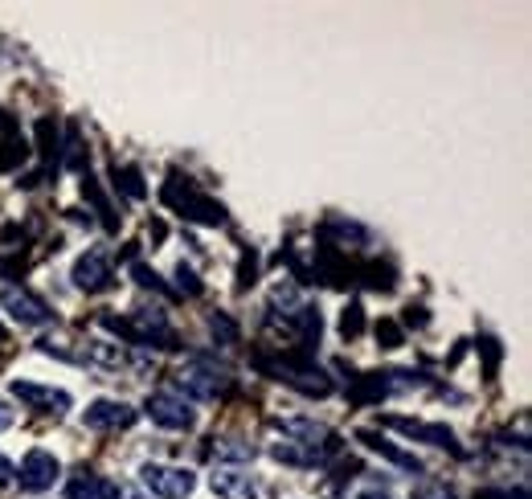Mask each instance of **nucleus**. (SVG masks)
<instances>
[{
  "instance_id": "obj_1",
  "label": "nucleus",
  "mask_w": 532,
  "mask_h": 499,
  "mask_svg": "<svg viewBox=\"0 0 532 499\" xmlns=\"http://www.w3.org/2000/svg\"><path fill=\"white\" fill-rule=\"evenodd\" d=\"M234 385V373L226 360H217V356H205V352H193L185 360V369H181V389L197 401H209L217 393H226Z\"/></svg>"
},
{
  "instance_id": "obj_2",
  "label": "nucleus",
  "mask_w": 532,
  "mask_h": 499,
  "mask_svg": "<svg viewBox=\"0 0 532 499\" xmlns=\"http://www.w3.org/2000/svg\"><path fill=\"white\" fill-rule=\"evenodd\" d=\"M140 479L160 499H189L197 491V475L189 467H168V463H144Z\"/></svg>"
},
{
  "instance_id": "obj_3",
  "label": "nucleus",
  "mask_w": 532,
  "mask_h": 499,
  "mask_svg": "<svg viewBox=\"0 0 532 499\" xmlns=\"http://www.w3.org/2000/svg\"><path fill=\"white\" fill-rule=\"evenodd\" d=\"M0 307H5L9 320L21 324V328H46V324H54V311L41 303L37 295L21 291V287H5V291H0Z\"/></svg>"
},
{
  "instance_id": "obj_4",
  "label": "nucleus",
  "mask_w": 532,
  "mask_h": 499,
  "mask_svg": "<svg viewBox=\"0 0 532 499\" xmlns=\"http://www.w3.org/2000/svg\"><path fill=\"white\" fill-rule=\"evenodd\" d=\"M144 414H148L156 426H164V430H193V422H197L193 405H189L185 397H176V393H152V397L144 401Z\"/></svg>"
},
{
  "instance_id": "obj_5",
  "label": "nucleus",
  "mask_w": 532,
  "mask_h": 499,
  "mask_svg": "<svg viewBox=\"0 0 532 499\" xmlns=\"http://www.w3.org/2000/svg\"><path fill=\"white\" fill-rule=\"evenodd\" d=\"M58 475H62V467H58V459L50 455V450H29V455L21 459V471H17L21 491H29V495L50 491Z\"/></svg>"
},
{
  "instance_id": "obj_6",
  "label": "nucleus",
  "mask_w": 532,
  "mask_h": 499,
  "mask_svg": "<svg viewBox=\"0 0 532 499\" xmlns=\"http://www.w3.org/2000/svg\"><path fill=\"white\" fill-rule=\"evenodd\" d=\"M86 426L91 430H127V426H136L140 410H131L127 401H111V397H99L95 405H86Z\"/></svg>"
},
{
  "instance_id": "obj_7",
  "label": "nucleus",
  "mask_w": 532,
  "mask_h": 499,
  "mask_svg": "<svg viewBox=\"0 0 532 499\" xmlns=\"http://www.w3.org/2000/svg\"><path fill=\"white\" fill-rule=\"evenodd\" d=\"M13 389V397L17 401H25V405H33V410H54V414H66L70 410V393L66 389H54V385H33V381H13L9 385Z\"/></svg>"
},
{
  "instance_id": "obj_8",
  "label": "nucleus",
  "mask_w": 532,
  "mask_h": 499,
  "mask_svg": "<svg viewBox=\"0 0 532 499\" xmlns=\"http://www.w3.org/2000/svg\"><path fill=\"white\" fill-rule=\"evenodd\" d=\"M209 487H213V495H221V499H258V483H254V475L242 471V467H217V471L209 475Z\"/></svg>"
},
{
  "instance_id": "obj_9",
  "label": "nucleus",
  "mask_w": 532,
  "mask_h": 499,
  "mask_svg": "<svg viewBox=\"0 0 532 499\" xmlns=\"http://www.w3.org/2000/svg\"><path fill=\"white\" fill-rule=\"evenodd\" d=\"M111 279L115 275H111V262L103 250H91L74 262V287H82V291H107Z\"/></svg>"
},
{
  "instance_id": "obj_10",
  "label": "nucleus",
  "mask_w": 532,
  "mask_h": 499,
  "mask_svg": "<svg viewBox=\"0 0 532 499\" xmlns=\"http://www.w3.org/2000/svg\"><path fill=\"white\" fill-rule=\"evenodd\" d=\"M271 455H275L279 463H291V467H324L332 450H324V446H307V442H275V446H271Z\"/></svg>"
},
{
  "instance_id": "obj_11",
  "label": "nucleus",
  "mask_w": 532,
  "mask_h": 499,
  "mask_svg": "<svg viewBox=\"0 0 532 499\" xmlns=\"http://www.w3.org/2000/svg\"><path fill=\"white\" fill-rule=\"evenodd\" d=\"M66 499H123V491L103 475H74L66 483Z\"/></svg>"
},
{
  "instance_id": "obj_12",
  "label": "nucleus",
  "mask_w": 532,
  "mask_h": 499,
  "mask_svg": "<svg viewBox=\"0 0 532 499\" xmlns=\"http://www.w3.org/2000/svg\"><path fill=\"white\" fill-rule=\"evenodd\" d=\"M275 373V381H287V385H295L299 393H316V397H324L332 385L324 381V373L320 369H295V365H275L271 369Z\"/></svg>"
},
{
  "instance_id": "obj_13",
  "label": "nucleus",
  "mask_w": 532,
  "mask_h": 499,
  "mask_svg": "<svg viewBox=\"0 0 532 499\" xmlns=\"http://www.w3.org/2000/svg\"><path fill=\"white\" fill-rule=\"evenodd\" d=\"M279 430H283V434H299L307 446L336 450V434H332L328 426H320V422H307V418H287V422H279Z\"/></svg>"
},
{
  "instance_id": "obj_14",
  "label": "nucleus",
  "mask_w": 532,
  "mask_h": 499,
  "mask_svg": "<svg viewBox=\"0 0 532 499\" xmlns=\"http://www.w3.org/2000/svg\"><path fill=\"white\" fill-rule=\"evenodd\" d=\"M361 438H365V442H369V446L377 450V455H385L389 463H397V467H406V471H422V463H418L414 455H402V450H397V446H389L385 438H377V434H361Z\"/></svg>"
},
{
  "instance_id": "obj_15",
  "label": "nucleus",
  "mask_w": 532,
  "mask_h": 499,
  "mask_svg": "<svg viewBox=\"0 0 532 499\" xmlns=\"http://www.w3.org/2000/svg\"><path fill=\"white\" fill-rule=\"evenodd\" d=\"M213 450H217V459H234V463H250L254 459V446L242 442V438H221Z\"/></svg>"
},
{
  "instance_id": "obj_16",
  "label": "nucleus",
  "mask_w": 532,
  "mask_h": 499,
  "mask_svg": "<svg viewBox=\"0 0 532 499\" xmlns=\"http://www.w3.org/2000/svg\"><path fill=\"white\" fill-rule=\"evenodd\" d=\"M414 499H459L447 483H438V479H426V483H418L414 487Z\"/></svg>"
},
{
  "instance_id": "obj_17",
  "label": "nucleus",
  "mask_w": 532,
  "mask_h": 499,
  "mask_svg": "<svg viewBox=\"0 0 532 499\" xmlns=\"http://www.w3.org/2000/svg\"><path fill=\"white\" fill-rule=\"evenodd\" d=\"M131 275H136L140 287H160V283H156V270H148L144 262H131Z\"/></svg>"
},
{
  "instance_id": "obj_18",
  "label": "nucleus",
  "mask_w": 532,
  "mask_h": 499,
  "mask_svg": "<svg viewBox=\"0 0 532 499\" xmlns=\"http://www.w3.org/2000/svg\"><path fill=\"white\" fill-rule=\"evenodd\" d=\"M176 279H181V291H189V295H197V291H201V283L193 279V270H185V266L176 270Z\"/></svg>"
},
{
  "instance_id": "obj_19",
  "label": "nucleus",
  "mask_w": 532,
  "mask_h": 499,
  "mask_svg": "<svg viewBox=\"0 0 532 499\" xmlns=\"http://www.w3.org/2000/svg\"><path fill=\"white\" fill-rule=\"evenodd\" d=\"M13 475H17V467H13V463H9L5 455H0V487H5V483H9Z\"/></svg>"
},
{
  "instance_id": "obj_20",
  "label": "nucleus",
  "mask_w": 532,
  "mask_h": 499,
  "mask_svg": "<svg viewBox=\"0 0 532 499\" xmlns=\"http://www.w3.org/2000/svg\"><path fill=\"white\" fill-rule=\"evenodd\" d=\"M9 426H13V410H9L5 401H0V430H9Z\"/></svg>"
},
{
  "instance_id": "obj_21",
  "label": "nucleus",
  "mask_w": 532,
  "mask_h": 499,
  "mask_svg": "<svg viewBox=\"0 0 532 499\" xmlns=\"http://www.w3.org/2000/svg\"><path fill=\"white\" fill-rule=\"evenodd\" d=\"M357 499H389V491H365V495H357Z\"/></svg>"
},
{
  "instance_id": "obj_22",
  "label": "nucleus",
  "mask_w": 532,
  "mask_h": 499,
  "mask_svg": "<svg viewBox=\"0 0 532 499\" xmlns=\"http://www.w3.org/2000/svg\"><path fill=\"white\" fill-rule=\"evenodd\" d=\"M0 336H5V328H0Z\"/></svg>"
}]
</instances>
